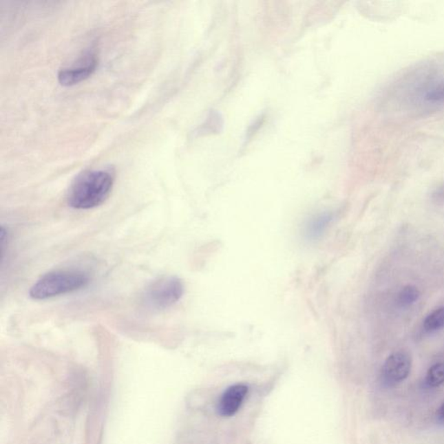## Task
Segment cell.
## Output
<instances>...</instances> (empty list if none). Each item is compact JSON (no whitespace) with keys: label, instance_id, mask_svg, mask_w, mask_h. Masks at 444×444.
<instances>
[{"label":"cell","instance_id":"obj_1","mask_svg":"<svg viewBox=\"0 0 444 444\" xmlns=\"http://www.w3.org/2000/svg\"><path fill=\"white\" fill-rule=\"evenodd\" d=\"M115 183L112 169L89 170L73 182L67 195L70 207L87 210L102 205L109 198Z\"/></svg>","mask_w":444,"mask_h":444},{"label":"cell","instance_id":"obj_2","mask_svg":"<svg viewBox=\"0 0 444 444\" xmlns=\"http://www.w3.org/2000/svg\"><path fill=\"white\" fill-rule=\"evenodd\" d=\"M403 98L412 108L430 112L444 107V72L432 70L403 83Z\"/></svg>","mask_w":444,"mask_h":444},{"label":"cell","instance_id":"obj_3","mask_svg":"<svg viewBox=\"0 0 444 444\" xmlns=\"http://www.w3.org/2000/svg\"><path fill=\"white\" fill-rule=\"evenodd\" d=\"M89 282V277L78 270H58L45 273L30 290V296L43 300L67 295L83 288Z\"/></svg>","mask_w":444,"mask_h":444},{"label":"cell","instance_id":"obj_4","mask_svg":"<svg viewBox=\"0 0 444 444\" xmlns=\"http://www.w3.org/2000/svg\"><path fill=\"white\" fill-rule=\"evenodd\" d=\"M184 286L177 277H162L147 287L142 302L153 310H165L173 306L182 299Z\"/></svg>","mask_w":444,"mask_h":444},{"label":"cell","instance_id":"obj_5","mask_svg":"<svg viewBox=\"0 0 444 444\" xmlns=\"http://www.w3.org/2000/svg\"><path fill=\"white\" fill-rule=\"evenodd\" d=\"M412 361L410 354L397 352L390 355L382 367L383 385L393 387L405 381L412 370Z\"/></svg>","mask_w":444,"mask_h":444},{"label":"cell","instance_id":"obj_6","mask_svg":"<svg viewBox=\"0 0 444 444\" xmlns=\"http://www.w3.org/2000/svg\"><path fill=\"white\" fill-rule=\"evenodd\" d=\"M96 66L98 59L96 56L87 55L72 67L61 70L59 73V82L63 86L75 85L92 76L96 71Z\"/></svg>","mask_w":444,"mask_h":444},{"label":"cell","instance_id":"obj_7","mask_svg":"<svg viewBox=\"0 0 444 444\" xmlns=\"http://www.w3.org/2000/svg\"><path fill=\"white\" fill-rule=\"evenodd\" d=\"M249 393V387L243 383L229 387L222 394L217 405L219 415L230 417L238 412Z\"/></svg>","mask_w":444,"mask_h":444},{"label":"cell","instance_id":"obj_8","mask_svg":"<svg viewBox=\"0 0 444 444\" xmlns=\"http://www.w3.org/2000/svg\"><path fill=\"white\" fill-rule=\"evenodd\" d=\"M333 220L330 213H319L315 215L307 222L305 226V235L307 239L315 240L320 238L326 231Z\"/></svg>","mask_w":444,"mask_h":444},{"label":"cell","instance_id":"obj_9","mask_svg":"<svg viewBox=\"0 0 444 444\" xmlns=\"http://www.w3.org/2000/svg\"><path fill=\"white\" fill-rule=\"evenodd\" d=\"M425 385L430 388H437L444 385V363H437L430 367L426 374Z\"/></svg>","mask_w":444,"mask_h":444},{"label":"cell","instance_id":"obj_10","mask_svg":"<svg viewBox=\"0 0 444 444\" xmlns=\"http://www.w3.org/2000/svg\"><path fill=\"white\" fill-rule=\"evenodd\" d=\"M423 327L430 332L444 328V307L433 310L423 322Z\"/></svg>","mask_w":444,"mask_h":444},{"label":"cell","instance_id":"obj_11","mask_svg":"<svg viewBox=\"0 0 444 444\" xmlns=\"http://www.w3.org/2000/svg\"><path fill=\"white\" fill-rule=\"evenodd\" d=\"M421 293L419 290L414 286L403 287L399 295V303L400 306H408L417 302Z\"/></svg>","mask_w":444,"mask_h":444},{"label":"cell","instance_id":"obj_12","mask_svg":"<svg viewBox=\"0 0 444 444\" xmlns=\"http://www.w3.org/2000/svg\"><path fill=\"white\" fill-rule=\"evenodd\" d=\"M436 422L438 425L444 427V402L437 409L436 413Z\"/></svg>","mask_w":444,"mask_h":444}]
</instances>
